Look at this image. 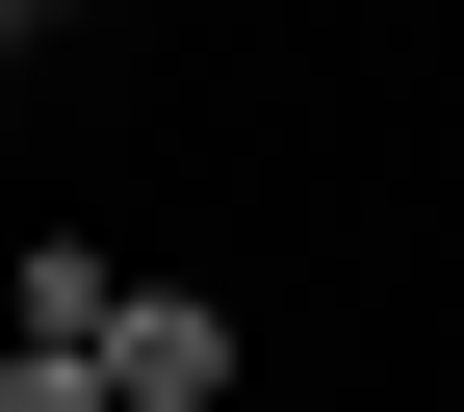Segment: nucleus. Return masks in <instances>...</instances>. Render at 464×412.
<instances>
[{
    "instance_id": "obj_5",
    "label": "nucleus",
    "mask_w": 464,
    "mask_h": 412,
    "mask_svg": "<svg viewBox=\"0 0 464 412\" xmlns=\"http://www.w3.org/2000/svg\"><path fill=\"white\" fill-rule=\"evenodd\" d=\"M26 26H52V0H26Z\"/></svg>"
},
{
    "instance_id": "obj_4",
    "label": "nucleus",
    "mask_w": 464,
    "mask_h": 412,
    "mask_svg": "<svg viewBox=\"0 0 464 412\" xmlns=\"http://www.w3.org/2000/svg\"><path fill=\"white\" fill-rule=\"evenodd\" d=\"M0 26H26V0H0Z\"/></svg>"
},
{
    "instance_id": "obj_1",
    "label": "nucleus",
    "mask_w": 464,
    "mask_h": 412,
    "mask_svg": "<svg viewBox=\"0 0 464 412\" xmlns=\"http://www.w3.org/2000/svg\"><path fill=\"white\" fill-rule=\"evenodd\" d=\"M103 387H130V412H207V387H232V310L130 283V310H103Z\"/></svg>"
},
{
    "instance_id": "obj_3",
    "label": "nucleus",
    "mask_w": 464,
    "mask_h": 412,
    "mask_svg": "<svg viewBox=\"0 0 464 412\" xmlns=\"http://www.w3.org/2000/svg\"><path fill=\"white\" fill-rule=\"evenodd\" d=\"M0 412H130V387H103V361H52V335H26V361H0Z\"/></svg>"
},
{
    "instance_id": "obj_2",
    "label": "nucleus",
    "mask_w": 464,
    "mask_h": 412,
    "mask_svg": "<svg viewBox=\"0 0 464 412\" xmlns=\"http://www.w3.org/2000/svg\"><path fill=\"white\" fill-rule=\"evenodd\" d=\"M103 310H130V258H103V232H26V335L52 361H103Z\"/></svg>"
}]
</instances>
